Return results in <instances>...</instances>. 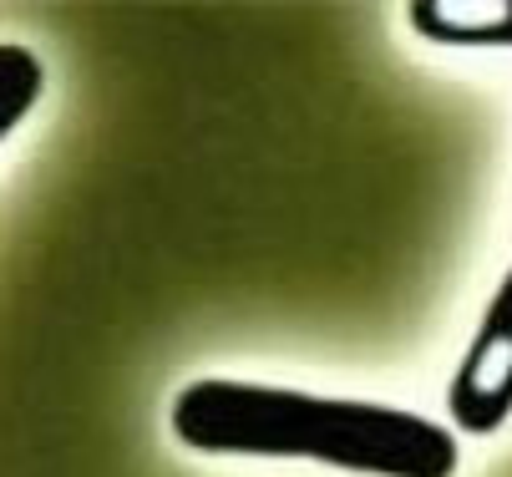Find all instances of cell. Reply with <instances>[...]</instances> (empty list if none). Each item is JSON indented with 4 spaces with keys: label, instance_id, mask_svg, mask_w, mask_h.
Wrapping results in <instances>:
<instances>
[{
    "label": "cell",
    "instance_id": "1",
    "mask_svg": "<svg viewBox=\"0 0 512 477\" xmlns=\"http://www.w3.org/2000/svg\"><path fill=\"white\" fill-rule=\"evenodd\" d=\"M168 427L203 457H269L320 462L360 477H457V432L406 406L310 396L264 381L198 376L173 406Z\"/></svg>",
    "mask_w": 512,
    "mask_h": 477
},
{
    "label": "cell",
    "instance_id": "2",
    "mask_svg": "<svg viewBox=\"0 0 512 477\" xmlns=\"http://www.w3.org/2000/svg\"><path fill=\"white\" fill-rule=\"evenodd\" d=\"M447 417L472 437H492L512 417V264L472 335L462 366L452 371Z\"/></svg>",
    "mask_w": 512,
    "mask_h": 477
},
{
    "label": "cell",
    "instance_id": "3",
    "mask_svg": "<svg viewBox=\"0 0 512 477\" xmlns=\"http://www.w3.org/2000/svg\"><path fill=\"white\" fill-rule=\"evenodd\" d=\"M406 21L416 36L436 41V46H512V0L492 6H452V0H411L406 6Z\"/></svg>",
    "mask_w": 512,
    "mask_h": 477
},
{
    "label": "cell",
    "instance_id": "4",
    "mask_svg": "<svg viewBox=\"0 0 512 477\" xmlns=\"http://www.w3.org/2000/svg\"><path fill=\"white\" fill-rule=\"evenodd\" d=\"M46 92V66L31 46H0V138H16V127L31 117L36 97Z\"/></svg>",
    "mask_w": 512,
    "mask_h": 477
}]
</instances>
